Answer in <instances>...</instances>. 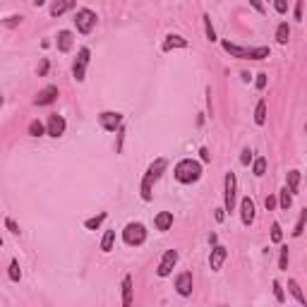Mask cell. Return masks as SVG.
<instances>
[{"label":"cell","instance_id":"43","mask_svg":"<svg viewBox=\"0 0 307 307\" xmlns=\"http://www.w3.org/2000/svg\"><path fill=\"white\" fill-rule=\"evenodd\" d=\"M303 7H305V0H298V2H295V10H293V14H295V19H298V22L303 19Z\"/></svg>","mask_w":307,"mask_h":307},{"label":"cell","instance_id":"2","mask_svg":"<svg viewBox=\"0 0 307 307\" xmlns=\"http://www.w3.org/2000/svg\"><path fill=\"white\" fill-rule=\"evenodd\" d=\"M166 168H168V161H166V159H154L151 163H149L147 173H144L142 183H139V192H142V200H144V202L154 200V183H156L161 175L166 173Z\"/></svg>","mask_w":307,"mask_h":307},{"label":"cell","instance_id":"14","mask_svg":"<svg viewBox=\"0 0 307 307\" xmlns=\"http://www.w3.org/2000/svg\"><path fill=\"white\" fill-rule=\"evenodd\" d=\"M55 99H58V87L53 84H48V87H43L39 94H36V99H34V103L36 106H51Z\"/></svg>","mask_w":307,"mask_h":307},{"label":"cell","instance_id":"17","mask_svg":"<svg viewBox=\"0 0 307 307\" xmlns=\"http://www.w3.org/2000/svg\"><path fill=\"white\" fill-rule=\"evenodd\" d=\"M154 226H156V230H161V233L171 230V228H173V214H171V211H159V214L154 216Z\"/></svg>","mask_w":307,"mask_h":307},{"label":"cell","instance_id":"26","mask_svg":"<svg viewBox=\"0 0 307 307\" xmlns=\"http://www.w3.org/2000/svg\"><path fill=\"white\" fill-rule=\"evenodd\" d=\"M113 245H115V230H106L101 238V252H110Z\"/></svg>","mask_w":307,"mask_h":307},{"label":"cell","instance_id":"40","mask_svg":"<svg viewBox=\"0 0 307 307\" xmlns=\"http://www.w3.org/2000/svg\"><path fill=\"white\" fill-rule=\"evenodd\" d=\"M267 82H269L267 75H264V72H259V75H257V80H254V87L262 92V89H267Z\"/></svg>","mask_w":307,"mask_h":307},{"label":"cell","instance_id":"13","mask_svg":"<svg viewBox=\"0 0 307 307\" xmlns=\"http://www.w3.org/2000/svg\"><path fill=\"white\" fill-rule=\"evenodd\" d=\"M72 46H75V34H72V31H67V29L58 31V36H55V48H58L60 53H70V51H72Z\"/></svg>","mask_w":307,"mask_h":307},{"label":"cell","instance_id":"34","mask_svg":"<svg viewBox=\"0 0 307 307\" xmlns=\"http://www.w3.org/2000/svg\"><path fill=\"white\" fill-rule=\"evenodd\" d=\"M122 142H125V125H120L118 132H115V154L122 151Z\"/></svg>","mask_w":307,"mask_h":307},{"label":"cell","instance_id":"12","mask_svg":"<svg viewBox=\"0 0 307 307\" xmlns=\"http://www.w3.org/2000/svg\"><path fill=\"white\" fill-rule=\"evenodd\" d=\"M226 259H228L226 247H223V245H214V247H211V254H209V267H211V271H221Z\"/></svg>","mask_w":307,"mask_h":307},{"label":"cell","instance_id":"18","mask_svg":"<svg viewBox=\"0 0 307 307\" xmlns=\"http://www.w3.org/2000/svg\"><path fill=\"white\" fill-rule=\"evenodd\" d=\"M77 7V0H55L51 5V17H60L65 14L67 10H75Z\"/></svg>","mask_w":307,"mask_h":307},{"label":"cell","instance_id":"16","mask_svg":"<svg viewBox=\"0 0 307 307\" xmlns=\"http://www.w3.org/2000/svg\"><path fill=\"white\" fill-rule=\"evenodd\" d=\"M190 43H187V39L185 36H180V34H168L166 36V41L161 43V51H175V48H187Z\"/></svg>","mask_w":307,"mask_h":307},{"label":"cell","instance_id":"30","mask_svg":"<svg viewBox=\"0 0 307 307\" xmlns=\"http://www.w3.org/2000/svg\"><path fill=\"white\" fill-rule=\"evenodd\" d=\"M252 173L257 175V178H262V175L267 173V159H264V156L254 159V163H252Z\"/></svg>","mask_w":307,"mask_h":307},{"label":"cell","instance_id":"29","mask_svg":"<svg viewBox=\"0 0 307 307\" xmlns=\"http://www.w3.org/2000/svg\"><path fill=\"white\" fill-rule=\"evenodd\" d=\"M202 19H204V31H206V41H211V43H214V41H218V39H216L214 27H211V17H209V12H204V17H202Z\"/></svg>","mask_w":307,"mask_h":307},{"label":"cell","instance_id":"3","mask_svg":"<svg viewBox=\"0 0 307 307\" xmlns=\"http://www.w3.org/2000/svg\"><path fill=\"white\" fill-rule=\"evenodd\" d=\"M202 173H204V171H202V163L195 159H180L173 168L175 180H178L180 185H192V183H197L202 178Z\"/></svg>","mask_w":307,"mask_h":307},{"label":"cell","instance_id":"21","mask_svg":"<svg viewBox=\"0 0 307 307\" xmlns=\"http://www.w3.org/2000/svg\"><path fill=\"white\" fill-rule=\"evenodd\" d=\"M288 291H291V295H293V298L298 300V303H300V305H307L305 293H303V288L298 286V281H295V279H288Z\"/></svg>","mask_w":307,"mask_h":307},{"label":"cell","instance_id":"47","mask_svg":"<svg viewBox=\"0 0 307 307\" xmlns=\"http://www.w3.org/2000/svg\"><path fill=\"white\" fill-rule=\"evenodd\" d=\"M209 242H211V245H218V235H216V233H211V235H209Z\"/></svg>","mask_w":307,"mask_h":307},{"label":"cell","instance_id":"23","mask_svg":"<svg viewBox=\"0 0 307 307\" xmlns=\"http://www.w3.org/2000/svg\"><path fill=\"white\" fill-rule=\"evenodd\" d=\"M291 39V27H288V22H281L279 27H276V41H279L281 46H286Z\"/></svg>","mask_w":307,"mask_h":307},{"label":"cell","instance_id":"39","mask_svg":"<svg viewBox=\"0 0 307 307\" xmlns=\"http://www.w3.org/2000/svg\"><path fill=\"white\" fill-rule=\"evenodd\" d=\"M250 161H252V149L245 147L242 149V154H240V163L242 166H250Z\"/></svg>","mask_w":307,"mask_h":307},{"label":"cell","instance_id":"15","mask_svg":"<svg viewBox=\"0 0 307 307\" xmlns=\"http://www.w3.org/2000/svg\"><path fill=\"white\" fill-rule=\"evenodd\" d=\"M240 221H242V226H252L254 223V202H252V197H242V202H240Z\"/></svg>","mask_w":307,"mask_h":307},{"label":"cell","instance_id":"35","mask_svg":"<svg viewBox=\"0 0 307 307\" xmlns=\"http://www.w3.org/2000/svg\"><path fill=\"white\" fill-rule=\"evenodd\" d=\"M271 288H274V298H276V303H286V293H283V286H281L279 281H274Z\"/></svg>","mask_w":307,"mask_h":307},{"label":"cell","instance_id":"10","mask_svg":"<svg viewBox=\"0 0 307 307\" xmlns=\"http://www.w3.org/2000/svg\"><path fill=\"white\" fill-rule=\"evenodd\" d=\"M192 271H183V274H178L175 276V291L178 295H183V298H190L192 295Z\"/></svg>","mask_w":307,"mask_h":307},{"label":"cell","instance_id":"38","mask_svg":"<svg viewBox=\"0 0 307 307\" xmlns=\"http://www.w3.org/2000/svg\"><path fill=\"white\" fill-rule=\"evenodd\" d=\"M48 67H51L48 58H43V60L39 63V67H36V75H39V77H46V75H48Z\"/></svg>","mask_w":307,"mask_h":307},{"label":"cell","instance_id":"36","mask_svg":"<svg viewBox=\"0 0 307 307\" xmlns=\"http://www.w3.org/2000/svg\"><path fill=\"white\" fill-rule=\"evenodd\" d=\"M22 19H24L22 14H10V17L2 22V24H5L7 29H14V27H19V24H22Z\"/></svg>","mask_w":307,"mask_h":307},{"label":"cell","instance_id":"6","mask_svg":"<svg viewBox=\"0 0 307 307\" xmlns=\"http://www.w3.org/2000/svg\"><path fill=\"white\" fill-rule=\"evenodd\" d=\"M96 12L94 10H89V7H80L77 10V14H75V27H77V31H80L82 36H89L94 31V27H96Z\"/></svg>","mask_w":307,"mask_h":307},{"label":"cell","instance_id":"32","mask_svg":"<svg viewBox=\"0 0 307 307\" xmlns=\"http://www.w3.org/2000/svg\"><path fill=\"white\" fill-rule=\"evenodd\" d=\"M288 259H291V254H288V247L283 245V247H281V254H279V269L281 271H288Z\"/></svg>","mask_w":307,"mask_h":307},{"label":"cell","instance_id":"1","mask_svg":"<svg viewBox=\"0 0 307 307\" xmlns=\"http://www.w3.org/2000/svg\"><path fill=\"white\" fill-rule=\"evenodd\" d=\"M221 46L230 58H238V60H267L271 55L269 46H238V43H233L228 39L221 41Z\"/></svg>","mask_w":307,"mask_h":307},{"label":"cell","instance_id":"20","mask_svg":"<svg viewBox=\"0 0 307 307\" xmlns=\"http://www.w3.org/2000/svg\"><path fill=\"white\" fill-rule=\"evenodd\" d=\"M279 206L283 209V211H288V209L293 206V192L288 190V185H286V187H283V190L279 192Z\"/></svg>","mask_w":307,"mask_h":307},{"label":"cell","instance_id":"28","mask_svg":"<svg viewBox=\"0 0 307 307\" xmlns=\"http://www.w3.org/2000/svg\"><path fill=\"white\" fill-rule=\"evenodd\" d=\"M305 223H307V209H303L300 211V218H298V223H295V228H293V238H300L303 233H305Z\"/></svg>","mask_w":307,"mask_h":307},{"label":"cell","instance_id":"9","mask_svg":"<svg viewBox=\"0 0 307 307\" xmlns=\"http://www.w3.org/2000/svg\"><path fill=\"white\" fill-rule=\"evenodd\" d=\"M99 125L106 132H118V127L122 125V113H118V110H103V113H99Z\"/></svg>","mask_w":307,"mask_h":307},{"label":"cell","instance_id":"42","mask_svg":"<svg viewBox=\"0 0 307 307\" xmlns=\"http://www.w3.org/2000/svg\"><path fill=\"white\" fill-rule=\"evenodd\" d=\"M5 228H7V230H10L12 235H19V226L14 223V221H12V218H10V216L5 218Z\"/></svg>","mask_w":307,"mask_h":307},{"label":"cell","instance_id":"48","mask_svg":"<svg viewBox=\"0 0 307 307\" xmlns=\"http://www.w3.org/2000/svg\"><path fill=\"white\" fill-rule=\"evenodd\" d=\"M46 2H48V0H34V7H43Z\"/></svg>","mask_w":307,"mask_h":307},{"label":"cell","instance_id":"5","mask_svg":"<svg viewBox=\"0 0 307 307\" xmlns=\"http://www.w3.org/2000/svg\"><path fill=\"white\" fill-rule=\"evenodd\" d=\"M122 240H125V245H130V247L144 245V240H147V228H144V223H139V221L127 223L125 230H122Z\"/></svg>","mask_w":307,"mask_h":307},{"label":"cell","instance_id":"22","mask_svg":"<svg viewBox=\"0 0 307 307\" xmlns=\"http://www.w3.org/2000/svg\"><path fill=\"white\" fill-rule=\"evenodd\" d=\"M286 185H288V190L293 195H298V190H300V173L298 171H288L286 173Z\"/></svg>","mask_w":307,"mask_h":307},{"label":"cell","instance_id":"45","mask_svg":"<svg viewBox=\"0 0 307 307\" xmlns=\"http://www.w3.org/2000/svg\"><path fill=\"white\" fill-rule=\"evenodd\" d=\"M200 159L204 161V163H209V161H211V154H209V149H206V147L200 149Z\"/></svg>","mask_w":307,"mask_h":307},{"label":"cell","instance_id":"31","mask_svg":"<svg viewBox=\"0 0 307 307\" xmlns=\"http://www.w3.org/2000/svg\"><path fill=\"white\" fill-rule=\"evenodd\" d=\"M7 279L14 281V283L22 279V271H19V262H17V259H12V262H10V269H7Z\"/></svg>","mask_w":307,"mask_h":307},{"label":"cell","instance_id":"33","mask_svg":"<svg viewBox=\"0 0 307 307\" xmlns=\"http://www.w3.org/2000/svg\"><path fill=\"white\" fill-rule=\"evenodd\" d=\"M281 240H283L281 223H271V242H274V245H281Z\"/></svg>","mask_w":307,"mask_h":307},{"label":"cell","instance_id":"4","mask_svg":"<svg viewBox=\"0 0 307 307\" xmlns=\"http://www.w3.org/2000/svg\"><path fill=\"white\" fill-rule=\"evenodd\" d=\"M235 197H238V178L233 171H228L223 178V209H226V214L235 211Z\"/></svg>","mask_w":307,"mask_h":307},{"label":"cell","instance_id":"46","mask_svg":"<svg viewBox=\"0 0 307 307\" xmlns=\"http://www.w3.org/2000/svg\"><path fill=\"white\" fill-rule=\"evenodd\" d=\"M214 218L218 221V223H221V221L226 218V209H214Z\"/></svg>","mask_w":307,"mask_h":307},{"label":"cell","instance_id":"27","mask_svg":"<svg viewBox=\"0 0 307 307\" xmlns=\"http://www.w3.org/2000/svg\"><path fill=\"white\" fill-rule=\"evenodd\" d=\"M106 211H101V214H96V216H92V218H87V221H84V228H87V230H96V228L101 226V223H103V221H106Z\"/></svg>","mask_w":307,"mask_h":307},{"label":"cell","instance_id":"8","mask_svg":"<svg viewBox=\"0 0 307 307\" xmlns=\"http://www.w3.org/2000/svg\"><path fill=\"white\" fill-rule=\"evenodd\" d=\"M178 257H180L178 250H166V252H163L159 267H156V276H159V279H168V276L173 274L175 264H178Z\"/></svg>","mask_w":307,"mask_h":307},{"label":"cell","instance_id":"11","mask_svg":"<svg viewBox=\"0 0 307 307\" xmlns=\"http://www.w3.org/2000/svg\"><path fill=\"white\" fill-rule=\"evenodd\" d=\"M46 127H48V134L58 139V137H63V134H65L67 122H65V118H63V115L51 113V115H48V122H46Z\"/></svg>","mask_w":307,"mask_h":307},{"label":"cell","instance_id":"19","mask_svg":"<svg viewBox=\"0 0 307 307\" xmlns=\"http://www.w3.org/2000/svg\"><path fill=\"white\" fill-rule=\"evenodd\" d=\"M122 307H130L134 300V288H132V276H125L122 279Z\"/></svg>","mask_w":307,"mask_h":307},{"label":"cell","instance_id":"24","mask_svg":"<svg viewBox=\"0 0 307 307\" xmlns=\"http://www.w3.org/2000/svg\"><path fill=\"white\" fill-rule=\"evenodd\" d=\"M254 122L262 127L264 122H267V101L262 99L259 103H257V108H254Z\"/></svg>","mask_w":307,"mask_h":307},{"label":"cell","instance_id":"41","mask_svg":"<svg viewBox=\"0 0 307 307\" xmlns=\"http://www.w3.org/2000/svg\"><path fill=\"white\" fill-rule=\"evenodd\" d=\"M264 206H267V211H274V209L279 206V200H276L274 195H269L267 200H264Z\"/></svg>","mask_w":307,"mask_h":307},{"label":"cell","instance_id":"44","mask_svg":"<svg viewBox=\"0 0 307 307\" xmlns=\"http://www.w3.org/2000/svg\"><path fill=\"white\" fill-rule=\"evenodd\" d=\"M250 5H252V7H254V10H257L259 14L267 12V7H264V0H250Z\"/></svg>","mask_w":307,"mask_h":307},{"label":"cell","instance_id":"25","mask_svg":"<svg viewBox=\"0 0 307 307\" xmlns=\"http://www.w3.org/2000/svg\"><path fill=\"white\" fill-rule=\"evenodd\" d=\"M27 132L31 134V137H43V134H48V127L43 125L41 120H31L27 127Z\"/></svg>","mask_w":307,"mask_h":307},{"label":"cell","instance_id":"37","mask_svg":"<svg viewBox=\"0 0 307 307\" xmlns=\"http://www.w3.org/2000/svg\"><path fill=\"white\" fill-rule=\"evenodd\" d=\"M274 2V10L279 14H286L288 12V0H271Z\"/></svg>","mask_w":307,"mask_h":307},{"label":"cell","instance_id":"7","mask_svg":"<svg viewBox=\"0 0 307 307\" xmlns=\"http://www.w3.org/2000/svg\"><path fill=\"white\" fill-rule=\"evenodd\" d=\"M89 60H92V51L84 46L77 51V58H75V63H72V80L82 84V82L87 80V67H89Z\"/></svg>","mask_w":307,"mask_h":307}]
</instances>
